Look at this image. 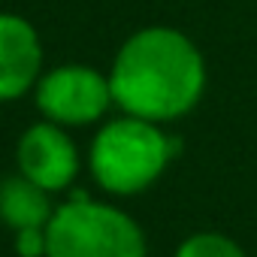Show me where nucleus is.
<instances>
[{
    "instance_id": "3",
    "label": "nucleus",
    "mask_w": 257,
    "mask_h": 257,
    "mask_svg": "<svg viewBox=\"0 0 257 257\" xmlns=\"http://www.w3.org/2000/svg\"><path fill=\"white\" fill-rule=\"evenodd\" d=\"M46 257H146V236L127 212L76 194L46 227Z\"/></svg>"
},
{
    "instance_id": "4",
    "label": "nucleus",
    "mask_w": 257,
    "mask_h": 257,
    "mask_svg": "<svg viewBox=\"0 0 257 257\" xmlns=\"http://www.w3.org/2000/svg\"><path fill=\"white\" fill-rule=\"evenodd\" d=\"M34 91L46 121H55L61 127L94 124L115 103L109 76L85 64H64L43 73Z\"/></svg>"
},
{
    "instance_id": "2",
    "label": "nucleus",
    "mask_w": 257,
    "mask_h": 257,
    "mask_svg": "<svg viewBox=\"0 0 257 257\" xmlns=\"http://www.w3.org/2000/svg\"><path fill=\"white\" fill-rule=\"evenodd\" d=\"M176 152L179 140H173L161 124L121 115L100 127L91 143L88 164L103 191L131 197L155 185Z\"/></svg>"
},
{
    "instance_id": "5",
    "label": "nucleus",
    "mask_w": 257,
    "mask_h": 257,
    "mask_svg": "<svg viewBox=\"0 0 257 257\" xmlns=\"http://www.w3.org/2000/svg\"><path fill=\"white\" fill-rule=\"evenodd\" d=\"M16 158L19 173L49 194L70 188V182L79 173V149L73 146L70 134L55 121L31 124L19 140Z\"/></svg>"
},
{
    "instance_id": "6",
    "label": "nucleus",
    "mask_w": 257,
    "mask_h": 257,
    "mask_svg": "<svg viewBox=\"0 0 257 257\" xmlns=\"http://www.w3.org/2000/svg\"><path fill=\"white\" fill-rule=\"evenodd\" d=\"M43 76V46L34 25L22 16L0 13V103L19 100Z\"/></svg>"
},
{
    "instance_id": "8",
    "label": "nucleus",
    "mask_w": 257,
    "mask_h": 257,
    "mask_svg": "<svg viewBox=\"0 0 257 257\" xmlns=\"http://www.w3.org/2000/svg\"><path fill=\"white\" fill-rule=\"evenodd\" d=\"M176 257H245V251L224 233H194L176 248Z\"/></svg>"
},
{
    "instance_id": "9",
    "label": "nucleus",
    "mask_w": 257,
    "mask_h": 257,
    "mask_svg": "<svg viewBox=\"0 0 257 257\" xmlns=\"http://www.w3.org/2000/svg\"><path fill=\"white\" fill-rule=\"evenodd\" d=\"M16 254L19 257H46V227H31L16 233Z\"/></svg>"
},
{
    "instance_id": "7",
    "label": "nucleus",
    "mask_w": 257,
    "mask_h": 257,
    "mask_svg": "<svg viewBox=\"0 0 257 257\" xmlns=\"http://www.w3.org/2000/svg\"><path fill=\"white\" fill-rule=\"evenodd\" d=\"M52 215L55 209H52L49 191H43L22 173L0 182V221L13 233L31 230V227H49Z\"/></svg>"
},
{
    "instance_id": "1",
    "label": "nucleus",
    "mask_w": 257,
    "mask_h": 257,
    "mask_svg": "<svg viewBox=\"0 0 257 257\" xmlns=\"http://www.w3.org/2000/svg\"><path fill=\"white\" fill-rule=\"evenodd\" d=\"M112 100L124 115L173 121L191 112L206 88L200 49L176 28H143L127 40L109 70Z\"/></svg>"
}]
</instances>
